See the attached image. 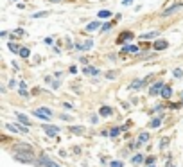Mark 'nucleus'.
I'll return each mask as SVG.
<instances>
[{"label":"nucleus","mask_w":183,"mask_h":167,"mask_svg":"<svg viewBox=\"0 0 183 167\" xmlns=\"http://www.w3.org/2000/svg\"><path fill=\"white\" fill-rule=\"evenodd\" d=\"M40 164H41V167H59L54 160H51V158H47V157H41L40 158Z\"/></svg>","instance_id":"5"},{"label":"nucleus","mask_w":183,"mask_h":167,"mask_svg":"<svg viewBox=\"0 0 183 167\" xmlns=\"http://www.w3.org/2000/svg\"><path fill=\"white\" fill-rule=\"evenodd\" d=\"M112 167H122V164L120 162H117V164H112Z\"/></svg>","instance_id":"32"},{"label":"nucleus","mask_w":183,"mask_h":167,"mask_svg":"<svg viewBox=\"0 0 183 167\" xmlns=\"http://www.w3.org/2000/svg\"><path fill=\"white\" fill-rule=\"evenodd\" d=\"M99 16H101V18H110V16H112V13H110V11H101V13H99Z\"/></svg>","instance_id":"19"},{"label":"nucleus","mask_w":183,"mask_h":167,"mask_svg":"<svg viewBox=\"0 0 183 167\" xmlns=\"http://www.w3.org/2000/svg\"><path fill=\"white\" fill-rule=\"evenodd\" d=\"M115 75H117V72H108V79H113Z\"/></svg>","instance_id":"30"},{"label":"nucleus","mask_w":183,"mask_h":167,"mask_svg":"<svg viewBox=\"0 0 183 167\" xmlns=\"http://www.w3.org/2000/svg\"><path fill=\"white\" fill-rule=\"evenodd\" d=\"M9 51H13V52H20V47H18L16 43H9Z\"/></svg>","instance_id":"17"},{"label":"nucleus","mask_w":183,"mask_h":167,"mask_svg":"<svg viewBox=\"0 0 183 167\" xmlns=\"http://www.w3.org/2000/svg\"><path fill=\"white\" fill-rule=\"evenodd\" d=\"M180 7H181V4H176V6H173V7H169V9H165L162 13V16H169V14H173L174 11L176 9H180Z\"/></svg>","instance_id":"9"},{"label":"nucleus","mask_w":183,"mask_h":167,"mask_svg":"<svg viewBox=\"0 0 183 167\" xmlns=\"http://www.w3.org/2000/svg\"><path fill=\"white\" fill-rule=\"evenodd\" d=\"M131 2H133V0H122V4H124V6H129Z\"/></svg>","instance_id":"31"},{"label":"nucleus","mask_w":183,"mask_h":167,"mask_svg":"<svg viewBox=\"0 0 183 167\" xmlns=\"http://www.w3.org/2000/svg\"><path fill=\"white\" fill-rule=\"evenodd\" d=\"M99 22H90L88 25H86V31H95V29H99Z\"/></svg>","instance_id":"12"},{"label":"nucleus","mask_w":183,"mask_h":167,"mask_svg":"<svg viewBox=\"0 0 183 167\" xmlns=\"http://www.w3.org/2000/svg\"><path fill=\"white\" fill-rule=\"evenodd\" d=\"M171 94H173V88H171L169 84H163V88H162V97L169 99V97H171Z\"/></svg>","instance_id":"7"},{"label":"nucleus","mask_w":183,"mask_h":167,"mask_svg":"<svg viewBox=\"0 0 183 167\" xmlns=\"http://www.w3.org/2000/svg\"><path fill=\"white\" fill-rule=\"evenodd\" d=\"M119 133H120V129L119 128H113L112 131H110V136H119Z\"/></svg>","instance_id":"20"},{"label":"nucleus","mask_w":183,"mask_h":167,"mask_svg":"<svg viewBox=\"0 0 183 167\" xmlns=\"http://www.w3.org/2000/svg\"><path fill=\"white\" fill-rule=\"evenodd\" d=\"M51 2H61V0H51Z\"/></svg>","instance_id":"34"},{"label":"nucleus","mask_w":183,"mask_h":167,"mask_svg":"<svg viewBox=\"0 0 183 167\" xmlns=\"http://www.w3.org/2000/svg\"><path fill=\"white\" fill-rule=\"evenodd\" d=\"M142 160H144V158L140 157V155H136V157L133 158V162H135V164H140V162H142Z\"/></svg>","instance_id":"26"},{"label":"nucleus","mask_w":183,"mask_h":167,"mask_svg":"<svg viewBox=\"0 0 183 167\" xmlns=\"http://www.w3.org/2000/svg\"><path fill=\"white\" fill-rule=\"evenodd\" d=\"M165 167H174V165H173V162H167V165Z\"/></svg>","instance_id":"33"},{"label":"nucleus","mask_w":183,"mask_h":167,"mask_svg":"<svg viewBox=\"0 0 183 167\" xmlns=\"http://www.w3.org/2000/svg\"><path fill=\"white\" fill-rule=\"evenodd\" d=\"M169 144V138H162V147H165Z\"/></svg>","instance_id":"28"},{"label":"nucleus","mask_w":183,"mask_h":167,"mask_svg":"<svg viewBox=\"0 0 183 167\" xmlns=\"http://www.w3.org/2000/svg\"><path fill=\"white\" fill-rule=\"evenodd\" d=\"M70 131H74V133H83L84 129H83V128H77V126H75V128H70Z\"/></svg>","instance_id":"24"},{"label":"nucleus","mask_w":183,"mask_h":167,"mask_svg":"<svg viewBox=\"0 0 183 167\" xmlns=\"http://www.w3.org/2000/svg\"><path fill=\"white\" fill-rule=\"evenodd\" d=\"M152 36H158V32L154 31V32H147L145 36H142V40H147V38H152Z\"/></svg>","instance_id":"21"},{"label":"nucleus","mask_w":183,"mask_h":167,"mask_svg":"<svg viewBox=\"0 0 183 167\" xmlns=\"http://www.w3.org/2000/svg\"><path fill=\"white\" fill-rule=\"evenodd\" d=\"M43 131L47 133L49 136H56L58 135V131H59V128H56V126H49V124H45L43 126Z\"/></svg>","instance_id":"4"},{"label":"nucleus","mask_w":183,"mask_h":167,"mask_svg":"<svg viewBox=\"0 0 183 167\" xmlns=\"http://www.w3.org/2000/svg\"><path fill=\"white\" fill-rule=\"evenodd\" d=\"M145 140H149V135H147V133H142V135L138 136V144H142Z\"/></svg>","instance_id":"16"},{"label":"nucleus","mask_w":183,"mask_h":167,"mask_svg":"<svg viewBox=\"0 0 183 167\" xmlns=\"http://www.w3.org/2000/svg\"><path fill=\"white\" fill-rule=\"evenodd\" d=\"M16 117H18V120H20V122H22V124H23V126H29V119H27L25 115L18 113V115H16Z\"/></svg>","instance_id":"15"},{"label":"nucleus","mask_w":183,"mask_h":167,"mask_svg":"<svg viewBox=\"0 0 183 167\" xmlns=\"http://www.w3.org/2000/svg\"><path fill=\"white\" fill-rule=\"evenodd\" d=\"M131 38H133V32L126 31V32H122L120 36H119V40H117V43H122L124 40H131Z\"/></svg>","instance_id":"8"},{"label":"nucleus","mask_w":183,"mask_h":167,"mask_svg":"<svg viewBox=\"0 0 183 167\" xmlns=\"http://www.w3.org/2000/svg\"><path fill=\"white\" fill-rule=\"evenodd\" d=\"M129 51H131V52H135V51H136V47H135V45H129V47H124V52H129Z\"/></svg>","instance_id":"23"},{"label":"nucleus","mask_w":183,"mask_h":167,"mask_svg":"<svg viewBox=\"0 0 183 167\" xmlns=\"http://www.w3.org/2000/svg\"><path fill=\"white\" fill-rule=\"evenodd\" d=\"M83 72L90 74V75H95V74H99V70H97V68H92V67H84V68H83Z\"/></svg>","instance_id":"14"},{"label":"nucleus","mask_w":183,"mask_h":167,"mask_svg":"<svg viewBox=\"0 0 183 167\" xmlns=\"http://www.w3.org/2000/svg\"><path fill=\"white\" fill-rule=\"evenodd\" d=\"M9 131H13V133H27L29 131V126H16V124H7L6 126Z\"/></svg>","instance_id":"3"},{"label":"nucleus","mask_w":183,"mask_h":167,"mask_svg":"<svg viewBox=\"0 0 183 167\" xmlns=\"http://www.w3.org/2000/svg\"><path fill=\"white\" fill-rule=\"evenodd\" d=\"M90 47H92V40H88V42L84 43V45H81V49H86V51H88Z\"/></svg>","instance_id":"25"},{"label":"nucleus","mask_w":183,"mask_h":167,"mask_svg":"<svg viewBox=\"0 0 183 167\" xmlns=\"http://www.w3.org/2000/svg\"><path fill=\"white\" fill-rule=\"evenodd\" d=\"M167 47H169V43L165 42V40H160V42L154 43V49H156V51H163V49H167Z\"/></svg>","instance_id":"10"},{"label":"nucleus","mask_w":183,"mask_h":167,"mask_svg":"<svg viewBox=\"0 0 183 167\" xmlns=\"http://www.w3.org/2000/svg\"><path fill=\"white\" fill-rule=\"evenodd\" d=\"M174 75H176V77H181L183 72H181V70H174Z\"/></svg>","instance_id":"27"},{"label":"nucleus","mask_w":183,"mask_h":167,"mask_svg":"<svg viewBox=\"0 0 183 167\" xmlns=\"http://www.w3.org/2000/svg\"><path fill=\"white\" fill-rule=\"evenodd\" d=\"M34 115L40 117V119H43V120H49L52 117V112L49 108H38V110H34Z\"/></svg>","instance_id":"2"},{"label":"nucleus","mask_w":183,"mask_h":167,"mask_svg":"<svg viewBox=\"0 0 183 167\" xmlns=\"http://www.w3.org/2000/svg\"><path fill=\"white\" fill-rule=\"evenodd\" d=\"M112 113H113L112 108H108V106H102V108H101V115H102V117H108V115H112Z\"/></svg>","instance_id":"13"},{"label":"nucleus","mask_w":183,"mask_h":167,"mask_svg":"<svg viewBox=\"0 0 183 167\" xmlns=\"http://www.w3.org/2000/svg\"><path fill=\"white\" fill-rule=\"evenodd\" d=\"M162 124V120L160 119H154V120H151V128H156V126H160Z\"/></svg>","instance_id":"22"},{"label":"nucleus","mask_w":183,"mask_h":167,"mask_svg":"<svg viewBox=\"0 0 183 167\" xmlns=\"http://www.w3.org/2000/svg\"><path fill=\"white\" fill-rule=\"evenodd\" d=\"M142 86H144V81H140V79H135V81L129 84V88H131V90H140Z\"/></svg>","instance_id":"11"},{"label":"nucleus","mask_w":183,"mask_h":167,"mask_svg":"<svg viewBox=\"0 0 183 167\" xmlns=\"http://www.w3.org/2000/svg\"><path fill=\"white\" fill-rule=\"evenodd\" d=\"M29 49H25V47H23V49H20V56L22 58H29Z\"/></svg>","instance_id":"18"},{"label":"nucleus","mask_w":183,"mask_h":167,"mask_svg":"<svg viewBox=\"0 0 183 167\" xmlns=\"http://www.w3.org/2000/svg\"><path fill=\"white\" fill-rule=\"evenodd\" d=\"M110 27H112V23H106V25H102V31L106 32L108 29H110Z\"/></svg>","instance_id":"29"},{"label":"nucleus","mask_w":183,"mask_h":167,"mask_svg":"<svg viewBox=\"0 0 183 167\" xmlns=\"http://www.w3.org/2000/svg\"><path fill=\"white\" fill-rule=\"evenodd\" d=\"M14 158L16 160H20V162H25V164H30V162H34V158H32V155H30V151H18L16 155H14Z\"/></svg>","instance_id":"1"},{"label":"nucleus","mask_w":183,"mask_h":167,"mask_svg":"<svg viewBox=\"0 0 183 167\" xmlns=\"http://www.w3.org/2000/svg\"><path fill=\"white\" fill-rule=\"evenodd\" d=\"M162 88H163V83H154V84L151 86V90H149V94H151V95L162 94Z\"/></svg>","instance_id":"6"}]
</instances>
